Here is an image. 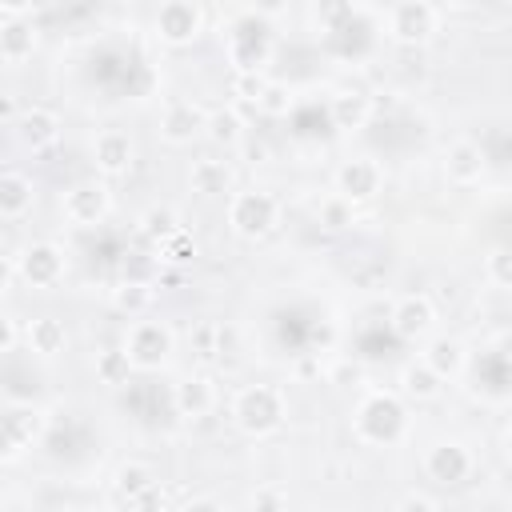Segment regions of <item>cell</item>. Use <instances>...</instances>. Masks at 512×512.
Masks as SVG:
<instances>
[{
    "mask_svg": "<svg viewBox=\"0 0 512 512\" xmlns=\"http://www.w3.org/2000/svg\"><path fill=\"white\" fill-rule=\"evenodd\" d=\"M92 164L100 176H128L136 164V140L124 128H100L92 136Z\"/></svg>",
    "mask_w": 512,
    "mask_h": 512,
    "instance_id": "12",
    "label": "cell"
},
{
    "mask_svg": "<svg viewBox=\"0 0 512 512\" xmlns=\"http://www.w3.org/2000/svg\"><path fill=\"white\" fill-rule=\"evenodd\" d=\"M472 468H476V460H472V452L460 440H436L424 452V476L436 480V484H444V488L464 484L472 476Z\"/></svg>",
    "mask_w": 512,
    "mask_h": 512,
    "instance_id": "10",
    "label": "cell"
},
{
    "mask_svg": "<svg viewBox=\"0 0 512 512\" xmlns=\"http://www.w3.org/2000/svg\"><path fill=\"white\" fill-rule=\"evenodd\" d=\"M316 220L328 228V232H344V228H352L356 224V208L344 200V196H324L320 200V208H316Z\"/></svg>",
    "mask_w": 512,
    "mask_h": 512,
    "instance_id": "30",
    "label": "cell"
},
{
    "mask_svg": "<svg viewBox=\"0 0 512 512\" xmlns=\"http://www.w3.org/2000/svg\"><path fill=\"white\" fill-rule=\"evenodd\" d=\"M232 424L252 436V440H268L280 432L284 424V392L276 384H248L232 396Z\"/></svg>",
    "mask_w": 512,
    "mask_h": 512,
    "instance_id": "1",
    "label": "cell"
},
{
    "mask_svg": "<svg viewBox=\"0 0 512 512\" xmlns=\"http://www.w3.org/2000/svg\"><path fill=\"white\" fill-rule=\"evenodd\" d=\"M400 392H404L408 400H416V404H428V400H436V396L444 392V380H440L424 360H412V364L400 368Z\"/></svg>",
    "mask_w": 512,
    "mask_h": 512,
    "instance_id": "26",
    "label": "cell"
},
{
    "mask_svg": "<svg viewBox=\"0 0 512 512\" xmlns=\"http://www.w3.org/2000/svg\"><path fill=\"white\" fill-rule=\"evenodd\" d=\"M12 344H16V324H12V316L0 312V352H8Z\"/></svg>",
    "mask_w": 512,
    "mask_h": 512,
    "instance_id": "40",
    "label": "cell"
},
{
    "mask_svg": "<svg viewBox=\"0 0 512 512\" xmlns=\"http://www.w3.org/2000/svg\"><path fill=\"white\" fill-rule=\"evenodd\" d=\"M288 108H292V92L284 84H268L256 100V112H264V116H284Z\"/></svg>",
    "mask_w": 512,
    "mask_h": 512,
    "instance_id": "33",
    "label": "cell"
},
{
    "mask_svg": "<svg viewBox=\"0 0 512 512\" xmlns=\"http://www.w3.org/2000/svg\"><path fill=\"white\" fill-rule=\"evenodd\" d=\"M60 212H64V220L76 224V228H96V224H104V216L112 212V192H108L104 180H76V184L64 192Z\"/></svg>",
    "mask_w": 512,
    "mask_h": 512,
    "instance_id": "9",
    "label": "cell"
},
{
    "mask_svg": "<svg viewBox=\"0 0 512 512\" xmlns=\"http://www.w3.org/2000/svg\"><path fill=\"white\" fill-rule=\"evenodd\" d=\"M384 28H388V40L396 44H424L436 36L440 28V8L428 4V0H400V4H388L384 8Z\"/></svg>",
    "mask_w": 512,
    "mask_h": 512,
    "instance_id": "7",
    "label": "cell"
},
{
    "mask_svg": "<svg viewBox=\"0 0 512 512\" xmlns=\"http://www.w3.org/2000/svg\"><path fill=\"white\" fill-rule=\"evenodd\" d=\"M180 512H224V504L216 496H192L180 504Z\"/></svg>",
    "mask_w": 512,
    "mask_h": 512,
    "instance_id": "38",
    "label": "cell"
},
{
    "mask_svg": "<svg viewBox=\"0 0 512 512\" xmlns=\"http://www.w3.org/2000/svg\"><path fill=\"white\" fill-rule=\"evenodd\" d=\"M404 424H408V416H404V404L396 392H368L352 416V432L364 444H392V440H400Z\"/></svg>",
    "mask_w": 512,
    "mask_h": 512,
    "instance_id": "2",
    "label": "cell"
},
{
    "mask_svg": "<svg viewBox=\"0 0 512 512\" xmlns=\"http://www.w3.org/2000/svg\"><path fill=\"white\" fill-rule=\"evenodd\" d=\"M92 368H96V380L108 384V388H120L132 376V364L124 356V348H100L96 360H92Z\"/></svg>",
    "mask_w": 512,
    "mask_h": 512,
    "instance_id": "29",
    "label": "cell"
},
{
    "mask_svg": "<svg viewBox=\"0 0 512 512\" xmlns=\"http://www.w3.org/2000/svg\"><path fill=\"white\" fill-rule=\"evenodd\" d=\"M156 488V468L148 460H124L116 472H112V492L116 500L124 504H136L140 496H148Z\"/></svg>",
    "mask_w": 512,
    "mask_h": 512,
    "instance_id": "21",
    "label": "cell"
},
{
    "mask_svg": "<svg viewBox=\"0 0 512 512\" xmlns=\"http://www.w3.org/2000/svg\"><path fill=\"white\" fill-rule=\"evenodd\" d=\"M12 280H16V260L0 252V296H4L8 288H12Z\"/></svg>",
    "mask_w": 512,
    "mask_h": 512,
    "instance_id": "39",
    "label": "cell"
},
{
    "mask_svg": "<svg viewBox=\"0 0 512 512\" xmlns=\"http://www.w3.org/2000/svg\"><path fill=\"white\" fill-rule=\"evenodd\" d=\"M268 88V80L260 76V72H240L236 80H232V92H236V100H244V104H252L256 108V100H260V92Z\"/></svg>",
    "mask_w": 512,
    "mask_h": 512,
    "instance_id": "35",
    "label": "cell"
},
{
    "mask_svg": "<svg viewBox=\"0 0 512 512\" xmlns=\"http://www.w3.org/2000/svg\"><path fill=\"white\" fill-rule=\"evenodd\" d=\"M280 224V200L264 188H240L228 196V228L240 240H264Z\"/></svg>",
    "mask_w": 512,
    "mask_h": 512,
    "instance_id": "3",
    "label": "cell"
},
{
    "mask_svg": "<svg viewBox=\"0 0 512 512\" xmlns=\"http://www.w3.org/2000/svg\"><path fill=\"white\" fill-rule=\"evenodd\" d=\"M484 276L492 280V288H508L512 284V256H508V248H492L484 256Z\"/></svg>",
    "mask_w": 512,
    "mask_h": 512,
    "instance_id": "31",
    "label": "cell"
},
{
    "mask_svg": "<svg viewBox=\"0 0 512 512\" xmlns=\"http://www.w3.org/2000/svg\"><path fill=\"white\" fill-rule=\"evenodd\" d=\"M272 56V28L260 12H244L228 32V60L240 72H260Z\"/></svg>",
    "mask_w": 512,
    "mask_h": 512,
    "instance_id": "4",
    "label": "cell"
},
{
    "mask_svg": "<svg viewBox=\"0 0 512 512\" xmlns=\"http://www.w3.org/2000/svg\"><path fill=\"white\" fill-rule=\"evenodd\" d=\"M204 24H208V12L196 4V0H168L156 8L152 16V32L160 44L168 48H188L204 36Z\"/></svg>",
    "mask_w": 512,
    "mask_h": 512,
    "instance_id": "6",
    "label": "cell"
},
{
    "mask_svg": "<svg viewBox=\"0 0 512 512\" xmlns=\"http://www.w3.org/2000/svg\"><path fill=\"white\" fill-rule=\"evenodd\" d=\"M232 184H236V176H232V164L228 160L200 156L188 168V188L196 196H232Z\"/></svg>",
    "mask_w": 512,
    "mask_h": 512,
    "instance_id": "17",
    "label": "cell"
},
{
    "mask_svg": "<svg viewBox=\"0 0 512 512\" xmlns=\"http://www.w3.org/2000/svg\"><path fill=\"white\" fill-rule=\"evenodd\" d=\"M36 204V188L24 172H0V216L4 220H24Z\"/></svg>",
    "mask_w": 512,
    "mask_h": 512,
    "instance_id": "22",
    "label": "cell"
},
{
    "mask_svg": "<svg viewBox=\"0 0 512 512\" xmlns=\"http://www.w3.org/2000/svg\"><path fill=\"white\" fill-rule=\"evenodd\" d=\"M172 344H176V336H172V328H168L164 320H132L120 348H124L132 372H136V368H140V372H152V368L168 364Z\"/></svg>",
    "mask_w": 512,
    "mask_h": 512,
    "instance_id": "5",
    "label": "cell"
},
{
    "mask_svg": "<svg viewBox=\"0 0 512 512\" xmlns=\"http://www.w3.org/2000/svg\"><path fill=\"white\" fill-rule=\"evenodd\" d=\"M8 120H16V100L8 92H0V124H8Z\"/></svg>",
    "mask_w": 512,
    "mask_h": 512,
    "instance_id": "41",
    "label": "cell"
},
{
    "mask_svg": "<svg viewBox=\"0 0 512 512\" xmlns=\"http://www.w3.org/2000/svg\"><path fill=\"white\" fill-rule=\"evenodd\" d=\"M64 268H68V256L60 244L52 240H32L24 244V252L16 256V276L28 284V288H56L64 280Z\"/></svg>",
    "mask_w": 512,
    "mask_h": 512,
    "instance_id": "8",
    "label": "cell"
},
{
    "mask_svg": "<svg viewBox=\"0 0 512 512\" xmlns=\"http://www.w3.org/2000/svg\"><path fill=\"white\" fill-rule=\"evenodd\" d=\"M252 512H288V492L280 484H260L248 500Z\"/></svg>",
    "mask_w": 512,
    "mask_h": 512,
    "instance_id": "32",
    "label": "cell"
},
{
    "mask_svg": "<svg viewBox=\"0 0 512 512\" xmlns=\"http://www.w3.org/2000/svg\"><path fill=\"white\" fill-rule=\"evenodd\" d=\"M40 36L32 28V20H8L0 24V60L4 64H24L32 52H36Z\"/></svg>",
    "mask_w": 512,
    "mask_h": 512,
    "instance_id": "24",
    "label": "cell"
},
{
    "mask_svg": "<svg viewBox=\"0 0 512 512\" xmlns=\"http://www.w3.org/2000/svg\"><path fill=\"white\" fill-rule=\"evenodd\" d=\"M204 136L216 148H240L244 144V116L236 108H212L204 116Z\"/></svg>",
    "mask_w": 512,
    "mask_h": 512,
    "instance_id": "27",
    "label": "cell"
},
{
    "mask_svg": "<svg viewBox=\"0 0 512 512\" xmlns=\"http://www.w3.org/2000/svg\"><path fill=\"white\" fill-rule=\"evenodd\" d=\"M24 344H28L32 356L52 360V356H60L68 348V328L56 316H36V320L24 324Z\"/></svg>",
    "mask_w": 512,
    "mask_h": 512,
    "instance_id": "20",
    "label": "cell"
},
{
    "mask_svg": "<svg viewBox=\"0 0 512 512\" xmlns=\"http://www.w3.org/2000/svg\"><path fill=\"white\" fill-rule=\"evenodd\" d=\"M440 380H456L464 368H468V348L460 336H432L424 344V356H420Z\"/></svg>",
    "mask_w": 512,
    "mask_h": 512,
    "instance_id": "18",
    "label": "cell"
},
{
    "mask_svg": "<svg viewBox=\"0 0 512 512\" xmlns=\"http://www.w3.org/2000/svg\"><path fill=\"white\" fill-rule=\"evenodd\" d=\"M192 344H196V352L204 356V360H212V356H220V324H200L196 332H192Z\"/></svg>",
    "mask_w": 512,
    "mask_h": 512,
    "instance_id": "36",
    "label": "cell"
},
{
    "mask_svg": "<svg viewBox=\"0 0 512 512\" xmlns=\"http://www.w3.org/2000/svg\"><path fill=\"white\" fill-rule=\"evenodd\" d=\"M392 512H440V504H436L428 492H404Z\"/></svg>",
    "mask_w": 512,
    "mask_h": 512,
    "instance_id": "37",
    "label": "cell"
},
{
    "mask_svg": "<svg viewBox=\"0 0 512 512\" xmlns=\"http://www.w3.org/2000/svg\"><path fill=\"white\" fill-rule=\"evenodd\" d=\"M160 256H164L168 264H188V260H196V240H188V232L180 228L176 236H168V240L160 244Z\"/></svg>",
    "mask_w": 512,
    "mask_h": 512,
    "instance_id": "34",
    "label": "cell"
},
{
    "mask_svg": "<svg viewBox=\"0 0 512 512\" xmlns=\"http://www.w3.org/2000/svg\"><path fill=\"white\" fill-rule=\"evenodd\" d=\"M176 412L180 416H204L216 408V384L208 376H188L176 384Z\"/></svg>",
    "mask_w": 512,
    "mask_h": 512,
    "instance_id": "25",
    "label": "cell"
},
{
    "mask_svg": "<svg viewBox=\"0 0 512 512\" xmlns=\"http://www.w3.org/2000/svg\"><path fill=\"white\" fill-rule=\"evenodd\" d=\"M0 312H4V296H0Z\"/></svg>",
    "mask_w": 512,
    "mask_h": 512,
    "instance_id": "42",
    "label": "cell"
},
{
    "mask_svg": "<svg viewBox=\"0 0 512 512\" xmlns=\"http://www.w3.org/2000/svg\"><path fill=\"white\" fill-rule=\"evenodd\" d=\"M140 232L148 236V240H156V244H164L168 236H176L180 232V212L172 208V204H152V208H144L140 212Z\"/></svg>",
    "mask_w": 512,
    "mask_h": 512,
    "instance_id": "28",
    "label": "cell"
},
{
    "mask_svg": "<svg viewBox=\"0 0 512 512\" xmlns=\"http://www.w3.org/2000/svg\"><path fill=\"white\" fill-rule=\"evenodd\" d=\"M328 116L340 132H352V128H364L372 120V96L364 88H340L332 100H328Z\"/></svg>",
    "mask_w": 512,
    "mask_h": 512,
    "instance_id": "19",
    "label": "cell"
},
{
    "mask_svg": "<svg viewBox=\"0 0 512 512\" xmlns=\"http://www.w3.org/2000/svg\"><path fill=\"white\" fill-rule=\"evenodd\" d=\"M388 324H392V332H396L400 340H420V336H428L432 324H436V304H432V296H424V292L400 296V300L392 304Z\"/></svg>",
    "mask_w": 512,
    "mask_h": 512,
    "instance_id": "13",
    "label": "cell"
},
{
    "mask_svg": "<svg viewBox=\"0 0 512 512\" xmlns=\"http://www.w3.org/2000/svg\"><path fill=\"white\" fill-rule=\"evenodd\" d=\"M16 136H20L24 148L44 152V148H52L60 140V116L52 108H44V104H32V108L16 112Z\"/></svg>",
    "mask_w": 512,
    "mask_h": 512,
    "instance_id": "16",
    "label": "cell"
},
{
    "mask_svg": "<svg viewBox=\"0 0 512 512\" xmlns=\"http://www.w3.org/2000/svg\"><path fill=\"white\" fill-rule=\"evenodd\" d=\"M384 188V168L372 156H352L336 168V196H344L352 208L372 200Z\"/></svg>",
    "mask_w": 512,
    "mask_h": 512,
    "instance_id": "11",
    "label": "cell"
},
{
    "mask_svg": "<svg viewBox=\"0 0 512 512\" xmlns=\"http://www.w3.org/2000/svg\"><path fill=\"white\" fill-rule=\"evenodd\" d=\"M500 512H504V508H500Z\"/></svg>",
    "mask_w": 512,
    "mask_h": 512,
    "instance_id": "43",
    "label": "cell"
},
{
    "mask_svg": "<svg viewBox=\"0 0 512 512\" xmlns=\"http://www.w3.org/2000/svg\"><path fill=\"white\" fill-rule=\"evenodd\" d=\"M156 304V284L152 280H120L112 288V308L124 312L128 320H144Z\"/></svg>",
    "mask_w": 512,
    "mask_h": 512,
    "instance_id": "23",
    "label": "cell"
},
{
    "mask_svg": "<svg viewBox=\"0 0 512 512\" xmlns=\"http://www.w3.org/2000/svg\"><path fill=\"white\" fill-rule=\"evenodd\" d=\"M204 108L192 104V100H172L164 112H160V140L172 144V148H184L192 144L196 136H204Z\"/></svg>",
    "mask_w": 512,
    "mask_h": 512,
    "instance_id": "14",
    "label": "cell"
},
{
    "mask_svg": "<svg viewBox=\"0 0 512 512\" xmlns=\"http://www.w3.org/2000/svg\"><path fill=\"white\" fill-rule=\"evenodd\" d=\"M484 168H488V156L480 144L472 140H452L448 152H444V176L448 184L456 188H468V184H480L484 180Z\"/></svg>",
    "mask_w": 512,
    "mask_h": 512,
    "instance_id": "15",
    "label": "cell"
}]
</instances>
